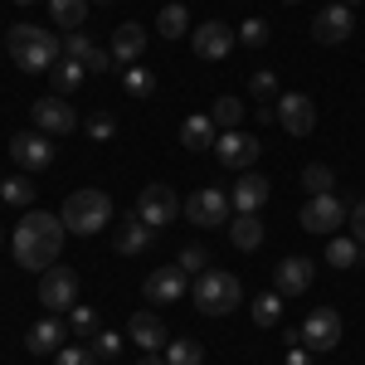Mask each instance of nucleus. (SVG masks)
I'll use <instances>...</instances> for the list:
<instances>
[{
    "label": "nucleus",
    "instance_id": "f257e3e1",
    "mask_svg": "<svg viewBox=\"0 0 365 365\" xmlns=\"http://www.w3.org/2000/svg\"><path fill=\"white\" fill-rule=\"evenodd\" d=\"M63 239H68V229L63 220L54 215H44V210H29L25 220L15 225V263L29 268V273H44V268H54L58 263V249H63Z\"/></svg>",
    "mask_w": 365,
    "mask_h": 365
},
{
    "label": "nucleus",
    "instance_id": "f03ea898",
    "mask_svg": "<svg viewBox=\"0 0 365 365\" xmlns=\"http://www.w3.org/2000/svg\"><path fill=\"white\" fill-rule=\"evenodd\" d=\"M10 58H15V68H25V73H49L58 58H63V44L39 25H15L10 29Z\"/></svg>",
    "mask_w": 365,
    "mask_h": 365
},
{
    "label": "nucleus",
    "instance_id": "7ed1b4c3",
    "mask_svg": "<svg viewBox=\"0 0 365 365\" xmlns=\"http://www.w3.org/2000/svg\"><path fill=\"white\" fill-rule=\"evenodd\" d=\"M58 220L68 234H98V229L113 225V200L103 195V190H73V195L63 200V210H58Z\"/></svg>",
    "mask_w": 365,
    "mask_h": 365
},
{
    "label": "nucleus",
    "instance_id": "20e7f679",
    "mask_svg": "<svg viewBox=\"0 0 365 365\" xmlns=\"http://www.w3.org/2000/svg\"><path fill=\"white\" fill-rule=\"evenodd\" d=\"M244 302V282L225 273V268H205L195 278V307L205 317H229V312Z\"/></svg>",
    "mask_w": 365,
    "mask_h": 365
},
{
    "label": "nucleus",
    "instance_id": "39448f33",
    "mask_svg": "<svg viewBox=\"0 0 365 365\" xmlns=\"http://www.w3.org/2000/svg\"><path fill=\"white\" fill-rule=\"evenodd\" d=\"M39 302L54 312H73L78 307V273L73 268H63V263H54V268H44L39 273Z\"/></svg>",
    "mask_w": 365,
    "mask_h": 365
},
{
    "label": "nucleus",
    "instance_id": "423d86ee",
    "mask_svg": "<svg viewBox=\"0 0 365 365\" xmlns=\"http://www.w3.org/2000/svg\"><path fill=\"white\" fill-rule=\"evenodd\" d=\"M175 215H180V200H175V190L161 185V180H156V185H146V190L137 195V220H141V225H151L156 234H161Z\"/></svg>",
    "mask_w": 365,
    "mask_h": 365
},
{
    "label": "nucleus",
    "instance_id": "0eeeda50",
    "mask_svg": "<svg viewBox=\"0 0 365 365\" xmlns=\"http://www.w3.org/2000/svg\"><path fill=\"white\" fill-rule=\"evenodd\" d=\"M185 210V220L200 229H215V225H229V195L225 190H215V185H200L195 195L180 205Z\"/></svg>",
    "mask_w": 365,
    "mask_h": 365
},
{
    "label": "nucleus",
    "instance_id": "6e6552de",
    "mask_svg": "<svg viewBox=\"0 0 365 365\" xmlns=\"http://www.w3.org/2000/svg\"><path fill=\"white\" fill-rule=\"evenodd\" d=\"M302 346L307 351H336L341 346V312L336 307H312L302 322Z\"/></svg>",
    "mask_w": 365,
    "mask_h": 365
},
{
    "label": "nucleus",
    "instance_id": "1a4fd4ad",
    "mask_svg": "<svg viewBox=\"0 0 365 365\" xmlns=\"http://www.w3.org/2000/svg\"><path fill=\"white\" fill-rule=\"evenodd\" d=\"M346 215H351V210H346L336 195H312L307 205H302V229H307V234H327V239H331V234L346 225Z\"/></svg>",
    "mask_w": 365,
    "mask_h": 365
},
{
    "label": "nucleus",
    "instance_id": "9d476101",
    "mask_svg": "<svg viewBox=\"0 0 365 365\" xmlns=\"http://www.w3.org/2000/svg\"><path fill=\"white\" fill-rule=\"evenodd\" d=\"M10 156H15V166H25V170H49L54 166V137H44V132H15L10 137Z\"/></svg>",
    "mask_w": 365,
    "mask_h": 365
},
{
    "label": "nucleus",
    "instance_id": "9b49d317",
    "mask_svg": "<svg viewBox=\"0 0 365 365\" xmlns=\"http://www.w3.org/2000/svg\"><path fill=\"white\" fill-rule=\"evenodd\" d=\"M278 127L287 137H312L317 127V108H312L307 93H282L278 98Z\"/></svg>",
    "mask_w": 365,
    "mask_h": 365
},
{
    "label": "nucleus",
    "instance_id": "f8f14e48",
    "mask_svg": "<svg viewBox=\"0 0 365 365\" xmlns=\"http://www.w3.org/2000/svg\"><path fill=\"white\" fill-rule=\"evenodd\" d=\"M185 287H190V278L180 273V263H166V268L146 273V282H141L146 302H156V307H166V302H180V297H185Z\"/></svg>",
    "mask_w": 365,
    "mask_h": 365
},
{
    "label": "nucleus",
    "instance_id": "ddd939ff",
    "mask_svg": "<svg viewBox=\"0 0 365 365\" xmlns=\"http://www.w3.org/2000/svg\"><path fill=\"white\" fill-rule=\"evenodd\" d=\"M351 29H356V15H351V5H327V10H317V20H312V39L317 44H346L351 39Z\"/></svg>",
    "mask_w": 365,
    "mask_h": 365
},
{
    "label": "nucleus",
    "instance_id": "4468645a",
    "mask_svg": "<svg viewBox=\"0 0 365 365\" xmlns=\"http://www.w3.org/2000/svg\"><path fill=\"white\" fill-rule=\"evenodd\" d=\"M34 127H39L44 137H68V132L78 127V113H73L63 98H39V103H34Z\"/></svg>",
    "mask_w": 365,
    "mask_h": 365
},
{
    "label": "nucleus",
    "instance_id": "2eb2a0df",
    "mask_svg": "<svg viewBox=\"0 0 365 365\" xmlns=\"http://www.w3.org/2000/svg\"><path fill=\"white\" fill-rule=\"evenodd\" d=\"M273 195V185H268V175H258V170H244L239 180H234V190H229V205L239 210V215H258L263 205Z\"/></svg>",
    "mask_w": 365,
    "mask_h": 365
},
{
    "label": "nucleus",
    "instance_id": "dca6fc26",
    "mask_svg": "<svg viewBox=\"0 0 365 365\" xmlns=\"http://www.w3.org/2000/svg\"><path fill=\"white\" fill-rule=\"evenodd\" d=\"M258 141L244 137V132H220V141H215V156H220V166L229 170H253V161H258Z\"/></svg>",
    "mask_w": 365,
    "mask_h": 365
},
{
    "label": "nucleus",
    "instance_id": "f3484780",
    "mask_svg": "<svg viewBox=\"0 0 365 365\" xmlns=\"http://www.w3.org/2000/svg\"><path fill=\"white\" fill-rule=\"evenodd\" d=\"M312 278H317V263L302 258V253H292V258H282L278 273H273V287H278L282 297H297V292H307Z\"/></svg>",
    "mask_w": 365,
    "mask_h": 365
},
{
    "label": "nucleus",
    "instance_id": "a211bd4d",
    "mask_svg": "<svg viewBox=\"0 0 365 365\" xmlns=\"http://www.w3.org/2000/svg\"><path fill=\"white\" fill-rule=\"evenodd\" d=\"M234 29L225 25V20H205L200 29H190V44H195V54L200 58H225L229 49H234Z\"/></svg>",
    "mask_w": 365,
    "mask_h": 365
},
{
    "label": "nucleus",
    "instance_id": "6ab92c4d",
    "mask_svg": "<svg viewBox=\"0 0 365 365\" xmlns=\"http://www.w3.org/2000/svg\"><path fill=\"white\" fill-rule=\"evenodd\" d=\"M127 341L132 346H141V351H166V322L156 317V312H132V322H127Z\"/></svg>",
    "mask_w": 365,
    "mask_h": 365
},
{
    "label": "nucleus",
    "instance_id": "aec40b11",
    "mask_svg": "<svg viewBox=\"0 0 365 365\" xmlns=\"http://www.w3.org/2000/svg\"><path fill=\"white\" fill-rule=\"evenodd\" d=\"M63 341H68V327H63L54 312H49L39 327H29V341H25V346L34 351V356H58V351H63Z\"/></svg>",
    "mask_w": 365,
    "mask_h": 365
},
{
    "label": "nucleus",
    "instance_id": "412c9836",
    "mask_svg": "<svg viewBox=\"0 0 365 365\" xmlns=\"http://www.w3.org/2000/svg\"><path fill=\"white\" fill-rule=\"evenodd\" d=\"M141 54H146V29H141L137 20H127V25H117V29H113V58H117V63H127V68H132V63H137Z\"/></svg>",
    "mask_w": 365,
    "mask_h": 365
},
{
    "label": "nucleus",
    "instance_id": "4be33fe9",
    "mask_svg": "<svg viewBox=\"0 0 365 365\" xmlns=\"http://www.w3.org/2000/svg\"><path fill=\"white\" fill-rule=\"evenodd\" d=\"M215 141H220V127L210 122V113H195V117L180 122V146L185 151H210Z\"/></svg>",
    "mask_w": 365,
    "mask_h": 365
},
{
    "label": "nucleus",
    "instance_id": "5701e85b",
    "mask_svg": "<svg viewBox=\"0 0 365 365\" xmlns=\"http://www.w3.org/2000/svg\"><path fill=\"white\" fill-rule=\"evenodd\" d=\"M49 78H54V93L58 98H68V93H78V88H83V78H88V68L83 63H78V58H58L54 68H49Z\"/></svg>",
    "mask_w": 365,
    "mask_h": 365
},
{
    "label": "nucleus",
    "instance_id": "b1692460",
    "mask_svg": "<svg viewBox=\"0 0 365 365\" xmlns=\"http://www.w3.org/2000/svg\"><path fill=\"white\" fill-rule=\"evenodd\" d=\"M249 317H253V327H263V331L278 327L282 322V292L278 287H273V292H258V297L249 302Z\"/></svg>",
    "mask_w": 365,
    "mask_h": 365
},
{
    "label": "nucleus",
    "instance_id": "393cba45",
    "mask_svg": "<svg viewBox=\"0 0 365 365\" xmlns=\"http://www.w3.org/2000/svg\"><path fill=\"white\" fill-rule=\"evenodd\" d=\"M229 239H234V249L253 253L263 244V220L258 215H239V220H229Z\"/></svg>",
    "mask_w": 365,
    "mask_h": 365
},
{
    "label": "nucleus",
    "instance_id": "a878e982",
    "mask_svg": "<svg viewBox=\"0 0 365 365\" xmlns=\"http://www.w3.org/2000/svg\"><path fill=\"white\" fill-rule=\"evenodd\" d=\"M151 239H156V229H151V225L127 220V225L117 229V253H146V249H151Z\"/></svg>",
    "mask_w": 365,
    "mask_h": 365
},
{
    "label": "nucleus",
    "instance_id": "bb28decb",
    "mask_svg": "<svg viewBox=\"0 0 365 365\" xmlns=\"http://www.w3.org/2000/svg\"><path fill=\"white\" fill-rule=\"evenodd\" d=\"M210 122L220 127V132H239V122H244V103L225 93V98H215V108H210Z\"/></svg>",
    "mask_w": 365,
    "mask_h": 365
},
{
    "label": "nucleus",
    "instance_id": "cd10ccee",
    "mask_svg": "<svg viewBox=\"0 0 365 365\" xmlns=\"http://www.w3.org/2000/svg\"><path fill=\"white\" fill-rule=\"evenodd\" d=\"M156 29H161L166 39H180V34H190V15H185V5H180V0H166V10L156 15Z\"/></svg>",
    "mask_w": 365,
    "mask_h": 365
},
{
    "label": "nucleus",
    "instance_id": "c85d7f7f",
    "mask_svg": "<svg viewBox=\"0 0 365 365\" xmlns=\"http://www.w3.org/2000/svg\"><path fill=\"white\" fill-rule=\"evenodd\" d=\"M49 15L58 29H78L88 20V0H49Z\"/></svg>",
    "mask_w": 365,
    "mask_h": 365
},
{
    "label": "nucleus",
    "instance_id": "c756f323",
    "mask_svg": "<svg viewBox=\"0 0 365 365\" xmlns=\"http://www.w3.org/2000/svg\"><path fill=\"white\" fill-rule=\"evenodd\" d=\"M200 361H205L200 341H190V336H170L166 341V365H200Z\"/></svg>",
    "mask_w": 365,
    "mask_h": 365
},
{
    "label": "nucleus",
    "instance_id": "7c9ffc66",
    "mask_svg": "<svg viewBox=\"0 0 365 365\" xmlns=\"http://www.w3.org/2000/svg\"><path fill=\"white\" fill-rule=\"evenodd\" d=\"M331 185H336V170L331 166L312 161V166L302 170V190H307V195H331Z\"/></svg>",
    "mask_w": 365,
    "mask_h": 365
},
{
    "label": "nucleus",
    "instance_id": "2f4dec72",
    "mask_svg": "<svg viewBox=\"0 0 365 365\" xmlns=\"http://www.w3.org/2000/svg\"><path fill=\"white\" fill-rule=\"evenodd\" d=\"M0 200H5V205H34V180H29V175L0 180Z\"/></svg>",
    "mask_w": 365,
    "mask_h": 365
},
{
    "label": "nucleus",
    "instance_id": "473e14b6",
    "mask_svg": "<svg viewBox=\"0 0 365 365\" xmlns=\"http://www.w3.org/2000/svg\"><path fill=\"white\" fill-rule=\"evenodd\" d=\"M327 263H331V268H356V263H361V244H356V239H331V244H327Z\"/></svg>",
    "mask_w": 365,
    "mask_h": 365
},
{
    "label": "nucleus",
    "instance_id": "72a5a7b5",
    "mask_svg": "<svg viewBox=\"0 0 365 365\" xmlns=\"http://www.w3.org/2000/svg\"><path fill=\"white\" fill-rule=\"evenodd\" d=\"M63 54H68V58H78V63H83V68H88V58L98 54V44L88 39L83 29H68V34H63Z\"/></svg>",
    "mask_w": 365,
    "mask_h": 365
},
{
    "label": "nucleus",
    "instance_id": "f704fd0d",
    "mask_svg": "<svg viewBox=\"0 0 365 365\" xmlns=\"http://www.w3.org/2000/svg\"><path fill=\"white\" fill-rule=\"evenodd\" d=\"M122 88H127L132 98H151V93H156V73H151V68H127V73H122Z\"/></svg>",
    "mask_w": 365,
    "mask_h": 365
},
{
    "label": "nucleus",
    "instance_id": "c9c22d12",
    "mask_svg": "<svg viewBox=\"0 0 365 365\" xmlns=\"http://www.w3.org/2000/svg\"><path fill=\"white\" fill-rule=\"evenodd\" d=\"M249 93L258 98V103H278L282 93H278V73H268V68H258L249 78Z\"/></svg>",
    "mask_w": 365,
    "mask_h": 365
},
{
    "label": "nucleus",
    "instance_id": "e433bc0d",
    "mask_svg": "<svg viewBox=\"0 0 365 365\" xmlns=\"http://www.w3.org/2000/svg\"><path fill=\"white\" fill-rule=\"evenodd\" d=\"M175 263H180V273H185V278H200V273H205V268H210V253L200 249V244H185V249H180V258H175Z\"/></svg>",
    "mask_w": 365,
    "mask_h": 365
},
{
    "label": "nucleus",
    "instance_id": "4c0bfd02",
    "mask_svg": "<svg viewBox=\"0 0 365 365\" xmlns=\"http://www.w3.org/2000/svg\"><path fill=\"white\" fill-rule=\"evenodd\" d=\"M122 346H127V336H117V331H98V336H93V356H98V361H117Z\"/></svg>",
    "mask_w": 365,
    "mask_h": 365
},
{
    "label": "nucleus",
    "instance_id": "58836bf2",
    "mask_svg": "<svg viewBox=\"0 0 365 365\" xmlns=\"http://www.w3.org/2000/svg\"><path fill=\"white\" fill-rule=\"evenodd\" d=\"M68 327H73L78 336H93V331H98V312L88 307V302H78V307H73V317H68Z\"/></svg>",
    "mask_w": 365,
    "mask_h": 365
},
{
    "label": "nucleus",
    "instance_id": "ea45409f",
    "mask_svg": "<svg viewBox=\"0 0 365 365\" xmlns=\"http://www.w3.org/2000/svg\"><path fill=\"white\" fill-rule=\"evenodd\" d=\"M234 34H239L249 49H263V44H268V25H263V20H244V25L234 29Z\"/></svg>",
    "mask_w": 365,
    "mask_h": 365
},
{
    "label": "nucleus",
    "instance_id": "a19ab883",
    "mask_svg": "<svg viewBox=\"0 0 365 365\" xmlns=\"http://www.w3.org/2000/svg\"><path fill=\"white\" fill-rule=\"evenodd\" d=\"M54 365H98V356H93V346H63Z\"/></svg>",
    "mask_w": 365,
    "mask_h": 365
},
{
    "label": "nucleus",
    "instance_id": "79ce46f5",
    "mask_svg": "<svg viewBox=\"0 0 365 365\" xmlns=\"http://www.w3.org/2000/svg\"><path fill=\"white\" fill-rule=\"evenodd\" d=\"M113 132H117V122H113L108 113L88 117V137H93V141H113Z\"/></svg>",
    "mask_w": 365,
    "mask_h": 365
},
{
    "label": "nucleus",
    "instance_id": "37998d69",
    "mask_svg": "<svg viewBox=\"0 0 365 365\" xmlns=\"http://www.w3.org/2000/svg\"><path fill=\"white\" fill-rule=\"evenodd\" d=\"M346 225H351V239H356V244L365 249V200L356 205V210H351V215H346Z\"/></svg>",
    "mask_w": 365,
    "mask_h": 365
},
{
    "label": "nucleus",
    "instance_id": "c03bdc74",
    "mask_svg": "<svg viewBox=\"0 0 365 365\" xmlns=\"http://www.w3.org/2000/svg\"><path fill=\"white\" fill-rule=\"evenodd\" d=\"M287 365H317V351H307V346L297 341V346H287Z\"/></svg>",
    "mask_w": 365,
    "mask_h": 365
},
{
    "label": "nucleus",
    "instance_id": "a18cd8bd",
    "mask_svg": "<svg viewBox=\"0 0 365 365\" xmlns=\"http://www.w3.org/2000/svg\"><path fill=\"white\" fill-rule=\"evenodd\" d=\"M141 365H166V356H161V351H146V356H141Z\"/></svg>",
    "mask_w": 365,
    "mask_h": 365
},
{
    "label": "nucleus",
    "instance_id": "49530a36",
    "mask_svg": "<svg viewBox=\"0 0 365 365\" xmlns=\"http://www.w3.org/2000/svg\"><path fill=\"white\" fill-rule=\"evenodd\" d=\"M341 5H361V0H341Z\"/></svg>",
    "mask_w": 365,
    "mask_h": 365
},
{
    "label": "nucleus",
    "instance_id": "de8ad7c7",
    "mask_svg": "<svg viewBox=\"0 0 365 365\" xmlns=\"http://www.w3.org/2000/svg\"><path fill=\"white\" fill-rule=\"evenodd\" d=\"M0 249H5V229H0Z\"/></svg>",
    "mask_w": 365,
    "mask_h": 365
},
{
    "label": "nucleus",
    "instance_id": "09e8293b",
    "mask_svg": "<svg viewBox=\"0 0 365 365\" xmlns=\"http://www.w3.org/2000/svg\"><path fill=\"white\" fill-rule=\"evenodd\" d=\"M282 5H297V0H282Z\"/></svg>",
    "mask_w": 365,
    "mask_h": 365
},
{
    "label": "nucleus",
    "instance_id": "8fccbe9b",
    "mask_svg": "<svg viewBox=\"0 0 365 365\" xmlns=\"http://www.w3.org/2000/svg\"><path fill=\"white\" fill-rule=\"evenodd\" d=\"M98 5H108V0H98Z\"/></svg>",
    "mask_w": 365,
    "mask_h": 365
},
{
    "label": "nucleus",
    "instance_id": "3c124183",
    "mask_svg": "<svg viewBox=\"0 0 365 365\" xmlns=\"http://www.w3.org/2000/svg\"><path fill=\"white\" fill-rule=\"evenodd\" d=\"M20 5H29V0H20Z\"/></svg>",
    "mask_w": 365,
    "mask_h": 365
}]
</instances>
